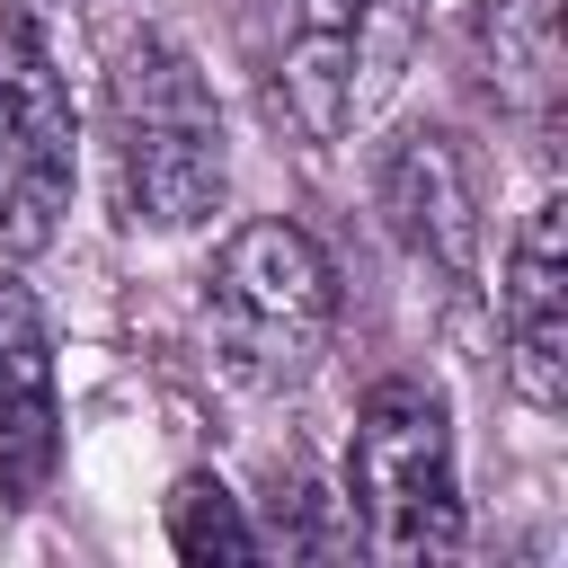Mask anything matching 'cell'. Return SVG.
<instances>
[{
	"label": "cell",
	"instance_id": "6da1fadb",
	"mask_svg": "<svg viewBox=\"0 0 568 568\" xmlns=\"http://www.w3.org/2000/svg\"><path fill=\"white\" fill-rule=\"evenodd\" d=\"M106 186L124 231H160V240L222 213L231 186L222 106L195 53L169 36H124L106 62Z\"/></svg>",
	"mask_w": 568,
	"mask_h": 568
},
{
	"label": "cell",
	"instance_id": "30bf717a",
	"mask_svg": "<svg viewBox=\"0 0 568 568\" xmlns=\"http://www.w3.org/2000/svg\"><path fill=\"white\" fill-rule=\"evenodd\" d=\"M169 550L178 559H266L257 524L240 515V497L213 479V470H186L169 488Z\"/></svg>",
	"mask_w": 568,
	"mask_h": 568
},
{
	"label": "cell",
	"instance_id": "ba28073f",
	"mask_svg": "<svg viewBox=\"0 0 568 568\" xmlns=\"http://www.w3.org/2000/svg\"><path fill=\"white\" fill-rule=\"evenodd\" d=\"M62 470V390H53V328L36 293L0 266V497L44 506Z\"/></svg>",
	"mask_w": 568,
	"mask_h": 568
},
{
	"label": "cell",
	"instance_id": "52a82bcc",
	"mask_svg": "<svg viewBox=\"0 0 568 568\" xmlns=\"http://www.w3.org/2000/svg\"><path fill=\"white\" fill-rule=\"evenodd\" d=\"M497 337H506V382L524 408H568V195H541L506 248L497 284Z\"/></svg>",
	"mask_w": 568,
	"mask_h": 568
},
{
	"label": "cell",
	"instance_id": "277c9868",
	"mask_svg": "<svg viewBox=\"0 0 568 568\" xmlns=\"http://www.w3.org/2000/svg\"><path fill=\"white\" fill-rule=\"evenodd\" d=\"M417 36L426 0H275V115L320 151L364 133Z\"/></svg>",
	"mask_w": 568,
	"mask_h": 568
},
{
	"label": "cell",
	"instance_id": "7a4b0ae2",
	"mask_svg": "<svg viewBox=\"0 0 568 568\" xmlns=\"http://www.w3.org/2000/svg\"><path fill=\"white\" fill-rule=\"evenodd\" d=\"M204 337L240 390H302L337 337L328 248L284 213L240 222L204 266Z\"/></svg>",
	"mask_w": 568,
	"mask_h": 568
},
{
	"label": "cell",
	"instance_id": "8992f818",
	"mask_svg": "<svg viewBox=\"0 0 568 568\" xmlns=\"http://www.w3.org/2000/svg\"><path fill=\"white\" fill-rule=\"evenodd\" d=\"M373 195H382L390 240H399L417 266H435L444 284H470V275H479V231H488V222H479V169H470L462 133L408 124V133L382 151Z\"/></svg>",
	"mask_w": 568,
	"mask_h": 568
},
{
	"label": "cell",
	"instance_id": "3957f363",
	"mask_svg": "<svg viewBox=\"0 0 568 568\" xmlns=\"http://www.w3.org/2000/svg\"><path fill=\"white\" fill-rule=\"evenodd\" d=\"M346 532L390 568H435L462 550V470H453V408L435 382H373L346 435Z\"/></svg>",
	"mask_w": 568,
	"mask_h": 568
},
{
	"label": "cell",
	"instance_id": "5b68a950",
	"mask_svg": "<svg viewBox=\"0 0 568 568\" xmlns=\"http://www.w3.org/2000/svg\"><path fill=\"white\" fill-rule=\"evenodd\" d=\"M80 186V115L27 9L0 18V257L53 248Z\"/></svg>",
	"mask_w": 568,
	"mask_h": 568
},
{
	"label": "cell",
	"instance_id": "8fae6325",
	"mask_svg": "<svg viewBox=\"0 0 568 568\" xmlns=\"http://www.w3.org/2000/svg\"><path fill=\"white\" fill-rule=\"evenodd\" d=\"M266 550H284V559H328V550H355V532H346V506L293 462V470H275V524L257 532Z\"/></svg>",
	"mask_w": 568,
	"mask_h": 568
},
{
	"label": "cell",
	"instance_id": "9c48e42d",
	"mask_svg": "<svg viewBox=\"0 0 568 568\" xmlns=\"http://www.w3.org/2000/svg\"><path fill=\"white\" fill-rule=\"evenodd\" d=\"M488 89L515 115H550L559 106V0H479L470 18Z\"/></svg>",
	"mask_w": 568,
	"mask_h": 568
}]
</instances>
